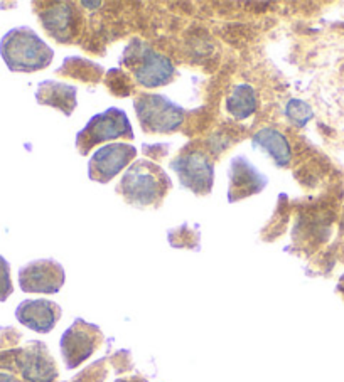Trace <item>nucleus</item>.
Returning a JSON list of instances; mask_svg holds the SVG:
<instances>
[{
    "instance_id": "f257e3e1",
    "label": "nucleus",
    "mask_w": 344,
    "mask_h": 382,
    "mask_svg": "<svg viewBox=\"0 0 344 382\" xmlns=\"http://www.w3.org/2000/svg\"><path fill=\"white\" fill-rule=\"evenodd\" d=\"M172 187L171 177L161 165L152 160L134 162L125 170L117 192L127 204L135 207H161Z\"/></svg>"
},
{
    "instance_id": "f03ea898",
    "label": "nucleus",
    "mask_w": 344,
    "mask_h": 382,
    "mask_svg": "<svg viewBox=\"0 0 344 382\" xmlns=\"http://www.w3.org/2000/svg\"><path fill=\"white\" fill-rule=\"evenodd\" d=\"M0 56L14 73H36L52 63L54 51L31 28H16L0 41Z\"/></svg>"
},
{
    "instance_id": "7ed1b4c3",
    "label": "nucleus",
    "mask_w": 344,
    "mask_h": 382,
    "mask_svg": "<svg viewBox=\"0 0 344 382\" xmlns=\"http://www.w3.org/2000/svg\"><path fill=\"white\" fill-rule=\"evenodd\" d=\"M122 66L127 67L134 81L145 89L161 88L172 83L177 76L171 59L139 37H134L123 51Z\"/></svg>"
},
{
    "instance_id": "20e7f679",
    "label": "nucleus",
    "mask_w": 344,
    "mask_h": 382,
    "mask_svg": "<svg viewBox=\"0 0 344 382\" xmlns=\"http://www.w3.org/2000/svg\"><path fill=\"white\" fill-rule=\"evenodd\" d=\"M137 120L147 134H174L186 122V108L164 94L141 93L134 101Z\"/></svg>"
},
{
    "instance_id": "39448f33",
    "label": "nucleus",
    "mask_w": 344,
    "mask_h": 382,
    "mask_svg": "<svg viewBox=\"0 0 344 382\" xmlns=\"http://www.w3.org/2000/svg\"><path fill=\"white\" fill-rule=\"evenodd\" d=\"M119 138L134 140V128L123 109L112 107L92 116L86 127L77 135V149L81 155H88L93 147Z\"/></svg>"
},
{
    "instance_id": "423d86ee",
    "label": "nucleus",
    "mask_w": 344,
    "mask_h": 382,
    "mask_svg": "<svg viewBox=\"0 0 344 382\" xmlns=\"http://www.w3.org/2000/svg\"><path fill=\"white\" fill-rule=\"evenodd\" d=\"M184 189L196 195H210L214 185V165L201 149L189 145L171 162Z\"/></svg>"
},
{
    "instance_id": "0eeeda50",
    "label": "nucleus",
    "mask_w": 344,
    "mask_h": 382,
    "mask_svg": "<svg viewBox=\"0 0 344 382\" xmlns=\"http://www.w3.org/2000/svg\"><path fill=\"white\" fill-rule=\"evenodd\" d=\"M105 337L100 327L94 323H88L86 320L77 319L70 328L61 337V355L68 369H77L88 361L97 352L98 347L103 343Z\"/></svg>"
},
{
    "instance_id": "6e6552de",
    "label": "nucleus",
    "mask_w": 344,
    "mask_h": 382,
    "mask_svg": "<svg viewBox=\"0 0 344 382\" xmlns=\"http://www.w3.org/2000/svg\"><path fill=\"white\" fill-rule=\"evenodd\" d=\"M137 157L132 143H108L92 155L88 162V179L97 184H108Z\"/></svg>"
},
{
    "instance_id": "1a4fd4ad",
    "label": "nucleus",
    "mask_w": 344,
    "mask_h": 382,
    "mask_svg": "<svg viewBox=\"0 0 344 382\" xmlns=\"http://www.w3.org/2000/svg\"><path fill=\"white\" fill-rule=\"evenodd\" d=\"M39 19L49 36L61 44L74 43L81 34V10L71 2L48 3V9L39 10Z\"/></svg>"
},
{
    "instance_id": "9d476101",
    "label": "nucleus",
    "mask_w": 344,
    "mask_h": 382,
    "mask_svg": "<svg viewBox=\"0 0 344 382\" xmlns=\"http://www.w3.org/2000/svg\"><path fill=\"white\" fill-rule=\"evenodd\" d=\"M66 273L54 259H37L19 270V285L26 293L54 295L64 286Z\"/></svg>"
},
{
    "instance_id": "9b49d317",
    "label": "nucleus",
    "mask_w": 344,
    "mask_h": 382,
    "mask_svg": "<svg viewBox=\"0 0 344 382\" xmlns=\"http://www.w3.org/2000/svg\"><path fill=\"white\" fill-rule=\"evenodd\" d=\"M228 202L235 204L260 194L267 187L268 179L245 155H236L230 164Z\"/></svg>"
},
{
    "instance_id": "f8f14e48",
    "label": "nucleus",
    "mask_w": 344,
    "mask_h": 382,
    "mask_svg": "<svg viewBox=\"0 0 344 382\" xmlns=\"http://www.w3.org/2000/svg\"><path fill=\"white\" fill-rule=\"evenodd\" d=\"M17 370L29 382H54L58 367L49 354L46 343L31 342L17 350Z\"/></svg>"
},
{
    "instance_id": "ddd939ff",
    "label": "nucleus",
    "mask_w": 344,
    "mask_h": 382,
    "mask_svg": "<svg viewBox=\"0 0 344 382\" xmlns=\"http://www.w3.org/2000/svg\"><path fill=\"white\" fill-rule=\"evenodd\" d=\"M61 306L51 300H24L17 306L16 317L19 323L31 328L37 334H49L61 319Z\"/></svg>"
},
{
    "instance_id": "4468645a",
    "label": "nucleus",
    "mask_w": 344,
    "mask_h": 382,
    "mask_svg": "<svg viewBox=\"0 0 344 382\" xmlns=\"http://www.w3.org/2000/svg\"><path fill=\"white\" fill-rule=\"evenodd\" d=\"M77 93L78 89L74 86L54 81V79H46L37 86L36 100L37 103L44 105V107L59 109V112L64 113V116H71L78 105Z\"/></svg>"
},
{
    "instance_id": "2eb2a0df",
    "label": "nucleus",
    "mask_w": 344,
    "mask_h": 382,
    "mask_svg": "<svg viewBox=\"0 0 344 382\" xmlns=\"http://www.w3.org/2000/svg\"><path fill=\"white\" fill-rule=\"evenodd\" d=\"M253 149L262 150L281 169H287L292 162V149L285 135L275 128H262L252 138Z\"/></svg>"
},
{
    "instance_id": "dca6fc26",
    "label": "nucleus",
    "mask_w": 344,
    "mask_h": 382,
    "mask_svg": "<svg viewBox=\"0 0 344 382\" xmlns=\"http://www.w3.org/2000/svg\"><path fill=\"white\" fill-rule=\"evenodd\" d=\"M226 112L236 120L250 118L259 107L255 88L250 85H238L233 88L232 94L226 98Z\"/></svg>"
},
{
    "instance_id": "f3484780",
    "label": "nucleus",
    "mask_w": 344,
    "mask_h": 382,
    "mask_svg": "<svg viewBox=\"0 0 344 382\" xmlns=\"http://www.w3.org/2000/svg\"><path fill=\"white\" fill-rule=\"evenodd\" d=\"M56 73L64 74V76L68 78L78 79V81L93 83V85H97V83L101 81L105 71L100 64L88 61V59L78 58V56H71V58L64 59L61 66L56 70Z\"/></svg>"
},
{
    "instance_id": "a211bd4d",
    "label": "nucleus",
    "mask_w": 344,
    "mask_h": 382,
    "mask_svg": "<svg viewBox=\"0 0 344 382\" xmlns=\"http://www.w3.org/2000/svg\"><path fill=\"white\" fill-rule=\"evenodd\" d=\"M168 240L169 244L176 249H192V251H198L201 248V244H199L201 234H199L198 229L191 228L188 224H183L179 228L169 231Z\"/></svg>"
},
{
    "instance_id": "6ab92c4d",
    "label": "nucleus",
    "mask_w": 344,
    "mask_h": 382,
    "mask_svg": "<svg viewBox=\"0 0 344 382\" xmlns=\"http://www.w3.org/2000/svg\"><path fill=\"white\" fill-rule=\"evenodd\" d=\"M105 85L115 96H128L134 92V83H132L130 76L123 73L122 70H117V67H113L105 74Z\"/></svg>"
},
{
    "instance_id": "aec40b11",
    "label": "nucleus",
    "mask_w": 344,
    "mask_h": 382,
    "mask_svg": "<svg viewBox=\"0 0 344 382\" xmlns=\"http://www.w3.org/2000/svg\"><path fill=\"white\" fill-rule=\"evenodd\" d=\"M285 115L289 116V120L296 125V127L302 128L309 122V120L312 118L314 113H312V108L309 107L307 103H304V101L290 100L285 108Z\"/></svg>"
},
{
    "instance_id": "412c9836",
    "label": "nucleus",
    "mask_w": 344,
    "mask_h": 382,
    "mask_svg": "<svg viewBox=\"0 0 344 382\" xmlns=\"http://www.w3.org/2000/svg\"><path fill=\"white\" fill-rule=\"evenodd\" d=\"M103 365H105L103 359L94 362L93 365H90L88 369H85L79 376L74 377L73 382H101L105 377H107V369H105Z\"/></svg>"
},
{
    "instance_id": "4be33fe9",
    "label": "nucleus",
    "mask_w": 344,
    "mask_h": 382,
    "mask_svg": "<svg viewBox=\"0 0 344 382\" xmlns=\"http://www.w3.org/2000/svg\"><path fill=\"white\" fill-rule=\"evenodd\" d=\"M14 286L10 279V264L3 256H0V301H6L12 295Z\"/></svg>"
},
{
    "instance_id": "5701e85b",
    "label": "nucleus",
    "mask_w": 344,
    "mask_h": 382,
    "mask_svg": "<svg viewBox=\"0 0 344 382\" xmlns=\"http://www.w3.org/2000/svg\"><path fill=\"white\" fill-rule=\"evenodd\" d=\"M0 382H21L14 374L9 372H0Z\"/></svg>"
},
{
    "instance_id": "b1692460",
    "label": "nucleus",
    "mask_w": 344,
    "mask_h": 382,
    "mask_svg": "<svg viewBox=\"0 0 344 382\" xmlns=\"http://www.w3.org/2000/svg\"><path fill=\"white\" fill-rule=\"evenodd\" d=\"M115 382H149L147 379H143L141 376H134V377H123V379H117Z\"/></svg>"
},
{
    "instance_id": "393cba45",
    "label": "nucleus",
    "mask_w": 344,
    "mask_h": 382,
    "mask_svg": "<svg viewBox=\"0 0 344 382\" xmlns=\"http://www.w3.org/2000/svg\"><path fill=\"white\" fill-rule=\"evenodd\" d=\"M338 290H339V293H341V295H343V297H344V275L341 276V279H339Z\"/></svg>"
}]
</instances>
